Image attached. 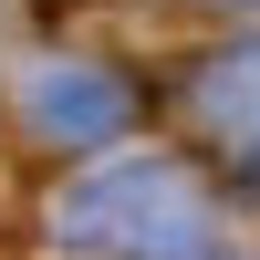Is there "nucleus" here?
<instances>
[{
    "label": "nucleus",
    "mask_w": 260,
    "mask_h": 260,
    "mask_svg": "<svg viewBox=\"0 0 260 260\" xmlns=\"http://www.w3.org/2000/svg\"><path fill=\"white\" fill-rule=\"evenodd\" d=\"M52 240L83 260H219L208 177L177 156H115L52 198Z\"/></svg>",
    "instance_id": "f257e3e1"
},
{
    "label": "nucleus",
    "mask_w": 260,
    "mask_h": 260,
    "mask_svg": "<svg viewBox=\"0 0 260 260\" xmlns=\"http://www.w3.org/2000/svg\"><path fill=\"white\" fill-rule=\"evenodd\" d=\"M187 11H229V21H260V0H187Z\"/></svg>",
    "instance_id": "20e7f679"
},
{
    "label": "nucleus",
    "mask_w": 260,
    "mask_h": 260,
    "mask_svg": "<svg viewBox=\"0 0 260 260\" xmlns=\"http://www.w3.org/2000/svg\"><path fill=\"white\" fill-rule=\"evenodd\" d=\"M177 104H187V125H198L219 156L260 167V42H250V52H219V62H198V73L177 83Z\"/></svg>",
    "instance_id": "7ed1b4c3"
},
{
    "label": "nucleus",
    "mask_w": 260,
    "mask_h": 260,
    "mask_svg": "<svg viewBox=\"0 0 260 260\" xmlns=\"http://www.w3.org/2000/svg\"><path fill=\"white\" fill-rule=\"evenodd\" d=\"M11 104H21V125H31L42 146H115L125 125H136V83L115 73V62H94V52H42L31 73L11 83Z\"/></svg>",
    "instance_id": "f03ea898"
}]
</instances>
